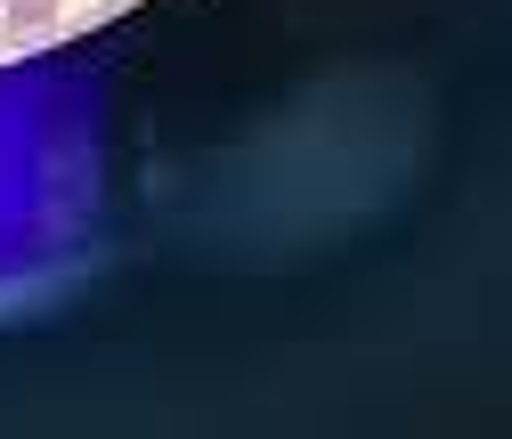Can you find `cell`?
<instances>
[{"label": "cell", "mask_w": 512, "mask_h": 439, "mask_svg": "<svg viewBox=\"0 0 512 439\" xmlns=\"http://www.w3.org/2000/svg\"><path fill=\"white\" fill-rule=\"evenodd\" d=\"M0 17H9V33H49L57 0H0Z\"/></svg>", "instance_id": "1"}, {"label": "cell", "mask_w": 512, "mask_h": 439, "mask_svg": "<svg viewBox=\"0 0 512 439\" xmlns=\"http://www.w3.org/2000/svg\"><path fill=\"white\" fill-rule=\"evenodd\" d=\"M114 9H131V0H114Z\"/></svg>", "instance_id": "2"}]
</instances>
